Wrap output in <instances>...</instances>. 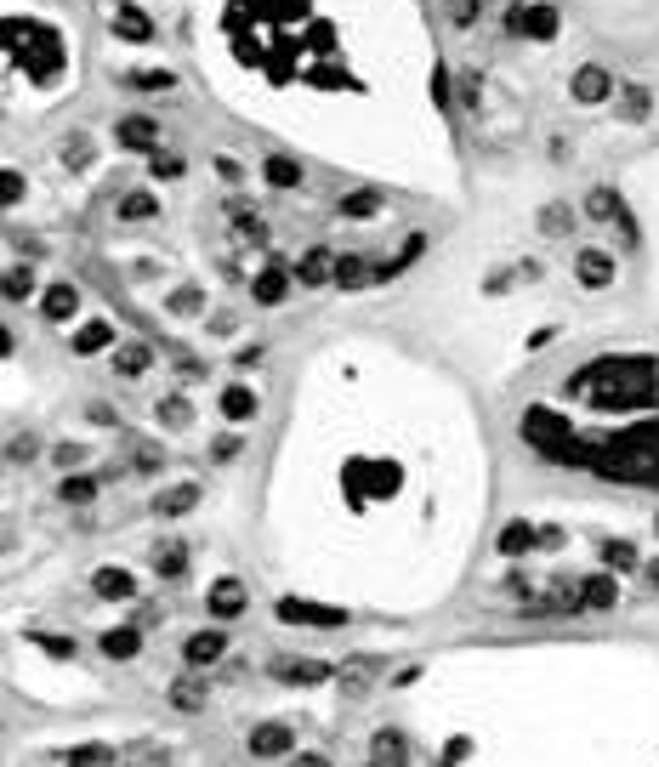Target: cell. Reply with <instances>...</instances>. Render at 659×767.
Here are the masks:
<instances>
[{"label": "cell", "mask_w": 659, "mask_h": 767, "mask_svg": "<svg viewBox=\"0 0 659 767\" xmlns=\"http://www.w3.org/2000/svg\"><path fill=\"white\" fill-rule=\"evenodd\" d=\"M586 210H597V217H602V222H614V217H625V210H620V199H614L609 188H591V199H586Z\"/></svg>", "instance_id": "21"}, {"label": "cell", "mask_w": 659, "mask_h": 767, "mask_svg": "<svg viewBox=\"0 0 659 767\" xmlns=\"http://www.w3.org/2000/svg\"><path fill=\"white\" fill-rule=\"evenodd\" d=\"M250 410H256V399H250V392H245V387H228V392H222V415H233V421H245Z\"/></svg>", "instance_id": "20"}, {"label": "cell", "mask_w": 659, "mask_h": 767, "mask_svg": "<svg viewBox=\"0 0 659 767\" xmlns=\"http://www.w3.org/2000/svg\"><path fill=\"white\" fill-rule=\"evenodd\" d=\"M125 217H154V199L148 194H131L125 199Z\"/></svg>", "instance_id": "31"}, {"label": "cell", "mask_w": 659, "mask_h": 767, "mask_svg": "<svg viewBox=\"0 0 659 767\" xmlns=\"http://www.w3.org/2000/svg\"><path fill=\"white\" fill-rule=\"evenodd\" d=\"M364 279H370V268H364V256H335V284H341V290H358Z\"/></svg>", "instance_id": "12"}, {"label": "cell", "mask_w": 659, "mask_h": 767, "mask_svg": "<svg viewBox=\"0 0 659 767\" xmlns=\"http://www.w3.org/2000/svg\"><path fill=\"white\" fill-rule=\"evenodd\" d=\"M574 97H579V102H602V97H609V74H602V69H579Z\"/></svg>", "instance_id": "9"}, {"label": "cell", "mask_w": 659, "mask_h": 767, "mask_svg": "<svg viewBox=\"0 0 659 767\" xmlns=\"http://www.w3.org/2000/svg\"><path fill=\"white\" fill-rule=\"evenodd\" d=\"M290 751H296V733H290L284 722H261V728H250V756L273 762V756H290Z\"/></svg>", "instance_id": "1"}, {"label": "cell", "mask_w": 659, "mask_h": 767, "mask_svg": "<svg viewBox=\"0 0 659 767\" xmlns=\"http://www.w3.org/2000/svg\"><path fill=\"white\" fill-rule=\"evenodd\" d=\"M46 313H51V319H69V313H74V290H69V284L46 290Z\"/></svg>", "instance_id": "22"}, {"label": "cell", "mask_w": 659, "mask_h": 767, "mask_svg": "<svg viewBox=\"0 0 659 767\" xmlns=\"http://www.w3.org/2000/svg\"><path fill=\"white\" fill-rule=\"evenodd\" d=\"M279 620H290V625H341L335 608H313V602H279Z\"/></svg>", "instance_id": "5"}, {"label": "cell", "mask_w": 659, "mask_h": 767, "mask_svg": "<svg viewBox=\"0 0 659 767\" xmlns=\"http://www.w3.org/2000/svg\"><path fill=\"white\" fill-rule=\"evenodd\" d=\"M330 671H335V666H324V659H296V654H290V659H273V676H279V682H302V687H307V682H324Z\"/></svg>", "instance_id": "2"}, {"label": "cell", "mask_w": 659, "mask_h": 767, "mask_svg": "<svg viewBox=\"0 0 659 767\" xmlns=\"http://www.w3.org/2000/svg\"><path fill=\"white\" fill-rule=\"evenodd\" d=\"M579 602L586 608H614V580L609 574H586L579 580Z\"/></svg>", "instance_id": "7"}, {"label": "cell", "mask_w": 659, "mask_h": 767, "mask_svg": "<svg viewBox=\"0 0 659 767\" xmlns=\"http://www.w3.org/2000/svg\"><path fill=\"white\" fill-rule=\"evenodd\" d=\"M404 739L399 733H376V767H404Z\"/></svg>", "instance_id": "14"}, {"label": "cell", "mask_w": 659, "mask_h": 767, "mask_svg": "<svg viewBox=\"0 0 659 767\" xmlns=\"http://www.w3.org/2000/svg\"><path fill=\"white\" fill-rule=\"evenodd\" d=\"M579 279H586V284H609L614 279V268H609V256H602V250H586V256H579Z\"/></svg>", "instance_id": "11"}, {"label": "cell", "mask_w": 659, "mask_h": 767, "mask_svg": "<svg viewBox=\"0 0 659 767\" xmlns=\"http://www.w3.org/2000/svg\"><path fill=\"white\" fill-rule=\"evenodd\" d=\"M620 109H625V120H643V114H648V91H643V86H625Z\"/></svg>", "instance_id": "28"}, {"label": "cell", "mask_w": 659, "mask_h": 767, "mask_svg": "<svg viewBox=\"0 0 659 767\" xmlns=\"http://www.w3.org/2000/svg\"><path fill=\"white\" fill-rule=\"evenodd\" d=\"M171 705H176V710H199V705H205L199 682H176V687H171Z\"/></svg>", "instance_id": "25"}, {"label": "cell", "mask_w": 659, "mask_h": 767, "mask_svg": "<svg viewBox=\"0 0 659 767\" xmlns=\"http://www.w3.org/2000/svg\"><path fill=\"white\" fill-rule=\"evenodd\" d=\"M109 336H114V330L97 319V325H86L80 336H74V353H97V347H109Z\"/></svg>", "instance_id": "19"}, {"label": "cell", "mask_w": 659, "mask_h": 767, "mask_svg": "<svg viewBox=\"0 0 659 767\" xmlns=\"http://www.w3.org/2000/svg\"><path fill=\"white\" fill-rule=\"evenodd\" d=\"M194 500H199V489H194V484H176V489H165V495H160V517H176V512H188Z\"/></svg>", "instance_id": "13"}, {"label": "cell", "mask_w": 659, "mask_h": 767, "mask_svg": "<svg viewBox=\"0 0 659 767\" xmlns=\"http://www.w3.org/2000/svg\"><path fill=\"white\" fill-rule=\"evenodd\" d=\"M296 273H302V284H324V279H335V256L330 250H307Z\"/></svg>", "instance_id": "8"}, {"label": "cell", "mask_w": 659, "mask_h": 767, "mask_svg": "<svg viewBox=\"0 0 659 767\" xmlns=\"http://www.w3.org/2000/svg\"><path fill=\"white\" fill-rule=\"evenodd\" d=\"M546 228H551V233H569V228H574V217L558 205V210H546Z\"/></svg>", "instance_id": "32"}, {"label": "cell", "mask_w": 659, "mask_h": 767, "mask_svg": "<svg viewBox=\"0 0 659 767\" xmlns=\"http://www.w3.org/2000/svg\"><path fill=\"white\" fill-rule=\"evenodd\" d=\"M250 296H256L261 307H273V302H284V273H261V279L250 284Z\"/></svg>", "instance_id": "16"}, {"label": "cell", "mask_w": 659, "mask_h": 767, "mask_svg": "<svg viewBox=\"0 0 659 767\" xmlns=\"http://www.w3.org/2000/svg\"><path fill=\"white\" fill-rule=\"evenodd\" d=\"M69 767H114V751H102V745H86V751H74Z\"/></svg>", "instance_id": "23"}, {"label": "cell", "mask_w": 659, "mask_h": 767, "mask_svg": "<svg viewBox=\"0 0 659 767\" xmlns=\"http://www.w3.org/2000/svg\"><path fill=\"white\" fill-rule=\"evenodd\" d=\"M120 137H125L131 148H154V120H125Z\"/></svg>", "instance_id": "24"}, {"label": "cell", "mask_w": 659, "mask_h": 767, "mask_svg": "<svg viewBox=\"0 0 659 767\" xmlns=\"http://www.w3.org/2000/svg\"><path fill=\"white\" fill-rule=\"evenodd\" d=\"M535 546V528L529 523H512L506 535H500V551H506V558H517V551H529Z\"/></svg>", "instance_id": "18"}, {"label": "cell", "mask_w": 659, "mask_h": 767, "mask_svg": "<svg viewBox=\"0 0 659 767\" xmlns=\"http://www.w3.org/2000/svg\"><path fill=\"white\" fill-rule=\"evenodd\" d=\"M261 171H268V182H279V188H296V182H302V171L290 165V160H268Z\"/></svg>", "instance_id": "27"}, {"label": "cell", "mask_w": 659, "mask_h": 767, "mask_svg": "<svg viewBox=\"0 0 659 767\" xmlns=\"http://www.w3.org/2000/svg\"><path fill=\"white\" fill-rule=\"evenodd\" d=\"M137 648H143L137 625H125V631H109V637H102V654H109V659H131Z\"/></svg>", "instance_id": "10"}, {"label": "cell", "mask_w": 659, "mask_h": 767, "mask_svg": "<svg viewBox=\"0 0 659 767\" xmlns=\"http://www.w3.org/2000/svg\"><path fill=\"white\" fill-rule=\"evenodd\" d=\"M154 176H160V182H171V176H182V165H176V160H160V165H154Z\"/></svg>", "instance_id": "33"}, {"label": "cell", "mask_w": 659, "mask_h": 767, "mask_svg": "<svg viewBox=\"0 0 659 767\" xmlns=\"http://www.w3.org/2000/svg\"><path fill=\"white\" fill-rule=\"evenodd\" d=\"M228 654V637L222 631H199V637H188V648H182V659H188L194 671H205V666H217V659Z\"/></svg>", "instance_id": "3"}, {"label": "cell", "mask_w": 659, "mask_h": 767, "mask_svg": "<svg viewBox=\"0 0 659 767\" xmlns=\"http://www.w3.org/2000/svg\"><path fill=\"white\" fill-rule=\"evenodd\" d=\"M160 574H165V580L188 574V551H182V546H165V551H160Z\"/></svg>", "instance_id": "26"}, {"label": "cell", "mask_w": 659, "mask_h": 767, "mask_svg": "<svg viewBox=\"0 0 659 767\" xmlns=\"http://www.w3.org/2000/svg\"><path fill=\"white\" fill-rule=\"evenodd\" d=\"M148 369V347H125L120 353V376H143Z\"/></svg>", "instance_id": "29"}, {"label": "cell", "mask_w": 659, "mask_h": 767, "mask_svg": "<svg viewBox=\"0 0 659 767\" xmlns=\"http://www.w3.org/2000/svg\"><path fill=\"white\" fill-rule=\"evenodd\" d=\"M648 580H654V586H659V563H648Z\"/></svg>", "instance_id": "35"}, {"label": "cell", "mask_w": 659, "mask_h": 767, "mask_svg": "<svg viewBox=\"0 0 659 767\" xmlns=\"http://www.w3.org/2000/svg\"><path fill=\"white\" fill-rule=\"evenodd\" d=\"M97 597L125 602V597H137V580H131L125 569H102V574H97Z\"/></svg>", "instance_id": "6"}, {"label": "cell", "mask_w": 659, "mask_h": 767, "mask_svg": "<svg viewBox=\"0 0 659 767\" xmlns=\"http://www.w3.org/2000/svg\"><path fill=\"white\" fill-rule=\"evenodd\" d=\"M210 614H217V620L245 614V586H239V580H217V586H210Z\"/></svg>", "instance_id": "4"}, {"label": "cell", "mask_w": 659, "mask_h": 767, "mask_svg": "<svg viewBox=\"0 0 659 767\" xmlns=\"http://www.w3.org/2000/svg\"><path fill=\"white\" fill-rule=\"evenodd\" d=\"M69 506H80V500H91L97 495V478H86V472H74V478H63V489H58Z\"/></svg>", "instance_id": "17"}, {"label": "cell", "mask_w": 659, "mask_h": 767, "mask_svg": "<svg viewBox=\"0 0 659 767\" xmlns=\"http://www.w3.org/2000/svg\"><path fill=\"white\" fill-rule=\"evenodd\" d=\"M602 563H609V569H620V574H637V546L609 540V546H602Z\"/></svg>", "instance_id": "15"}, {"label": "cell", "mask_w": 659, "mask_h": 767, "mask_svg": "<svg viewBox=\"0 0 659 767\" xmlns=\"http://www.w3.org/2000/svg\"><path fill=\"white\" fill-rule=\"evenodd\" d=\"M296 767H330V762H324V756H313V751H307V756H296Z\"/></svg>", "instance_id": "34"}, {"label": "cell", "mask_w": 659, "mask_h": 767, "mask_svg": "<svg viewBox=\"0 0 659 767\" xmlns=\"http://www.w3.org/2000/svg\"><path fill=\"white\" fill-rule=\"evenodd\" d=\"M239 449H245V438H217V449H210V455H217V461H233Z\"/></svg>", "instance_id": "30"}]
</instances>
